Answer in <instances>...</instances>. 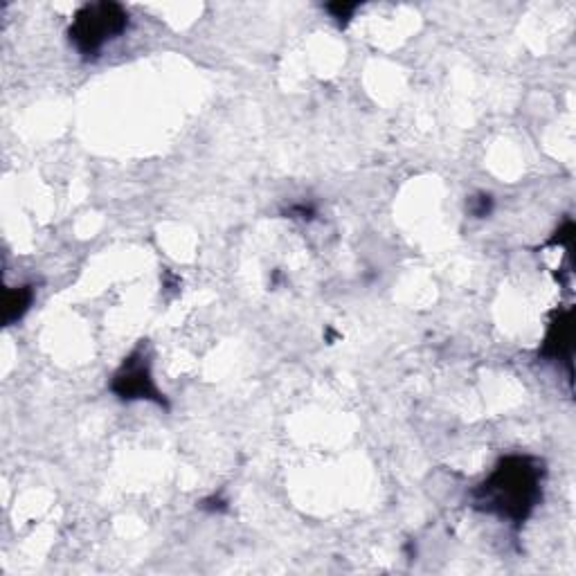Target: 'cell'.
I'll return each mask as SVG.
<instances>
[{
    "label": "cell",
    "instance_id": "cell-1",
    "mask_svg": "<svg viewBox=\"0 0 576 576\" xmlns=\"http://www.w3.org/2000/svg\"><path fill=\"white\" fill-rule=\"evenodd\" d=\"M545 464L529 455H509L471 493L477 511L509 522H525L543 498Z\"/></svg>",
    "mask_w": 576,
    "mask_h": 576
},
{
    "label": "cell",
    "instance_id": "cell-2",
    "mask_svg": "<svg viewBox=\"0 0 576 576\" xmlns=\"http://www.w3.org/2000/svg\"><path fill=\"white\" fill-rule=\"evenodd\" d=\"M129 27V12L117 3L84 5L72 18L68 39L84 57H97L106 43H111Z\"/></svg>",
    "mask_w": 576,
    "mask_h": 576
},
{
    "label": "cell",
    "instance_id": "cell-3",
    "mask_svg": "<svg viewBox=\"0 0 576 576\" xmlns=\"http://www.w3.org/2000/svg\"><path fill=\"white\" fill-rule=\"evenodd\" d=\"M111 392L120 396L122 401L147 399L162 405V408H167L165 394H162L156 383H153L149 356L142 345L135 349L133 354L124 360L122 367L115 372L111 381Z\"/></svg>",
    "mask_w": 576,
    "mask_h": 576
},
{
    "label": "cell",
    "instance_id": "cell-4",
    "mask_svg": "<svg viewBox=\"0 0 576 576\" xmlns=\"http://www.w3.org/2000/svg\"><path fill=\"white\" fill-rule=\"evenodd\" d=\"M572 347H574V324H572V311L567 309L563 313H558L552 324H549V331L540 354L549 360H565L567 365H572L570 360Z\"/></svg>",
    "mask_w": 576,
    "mask_h": 576
},
{
    "label": "cell",
    "instance_id": "cell-5",
    "mask_svg": "<svg viewBox=\"0 0 576 576\" xmlns=\"http://www.w3.org/2000/svg\"><path fill=\"white\" fill-rule=\"evenodd\" d=\"M32 302H34L32 286L9 288V291L5 293V322L14 324L16 320H21L27 313V309H30Z\"/></svg>",
    "mask_w": 576,
    "mask_h": 576
},
{
    "label": "cell",
    "instance_id": "cell-6",
    "mask_svg": "<svg viewBox=\"0 0 576 576\" xmlns=\"http://www.w3.org/2000/svg\"><path fill=\"white\" fill-rule=\"evenodd\" d=\"M356 7H358V5H354V3H351V5H347V3H333V5H327V9H329V12L333 14V18H338V21H340L342 25H345V23L349 21L351 14L356 12Z\"/></svg>",
    "mask_w": 576,
    "mask_h": 576
},
{
    "label": "cell",
    "instance_id": "cell-7",
    "mask_svg": "<svg viewBox=\"0 0 576 576\" xmlns=\"http://www.w3.org/2000/svg\"><path fill=\"white\" fill-rule=\"evenodd\" d=\"M491 207H493V201H491V196H475L473 201H471V212L475 214V216H486L491 212Z\"/></svg>",
    "mask_w": 576,
    "mask_h": 576
}]
</instances>
